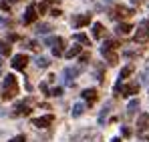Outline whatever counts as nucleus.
I'll return each instance as SVG.
<instances>
[{"mask_svg":"<svg viewBox=\"0 0 149 142\" xmlns=\"http://www.w3.org/2000/svg\"><path fill=\"white\" fill-rule=\"evenodd\" d=\"M107 2H113V0H107Z\"/></svg>","mask_w":149,"mask_h":142,"instance_id":"nucleus-39","label":"nucleus"},{"mask_svg":"<svg viewBox=\"0 0 149 142\" xmlns=\"http://www.w3.org/2000/svg\"><path fill=\"white\" fill-rule=\"evenodd\" d=\"M0 24H6V18H2V16H0Z\"/></svg>","mask_w":149,"mask_h":142,"instance_id":"nucleus-37","label":"nucleus"},{"mask_svg":"<svg viewBox=\"0 0 149 142\" xmlns=\"http://www.w3.org/2000/svg\"><path fill=\"white\" fill-rule=\"evenodd\" d=\"M81 60H83V62H85V60H89V54H83V56H79V62H81Z\"/></svg>","mask_w":149,"mask_h":142,"instance_id":"nucleus-34","label":"nucleus"},{"mask_svg":"<svg viewBox=\"0 0 149 142\" xmlns=\"http://www.w3.org/2000/svg\"><path fill=\"white\" fill-rule=\"evenodd\" d=\"M131 30H133V26H131V24H127V22H121L119 26H117V34H121V36L129 34Z\"/></svg>","mask_w":149,"mask_h":142,"instance_id":"nucleus-13","label":"nucleus"},{"mask_svg":"<svg viewBox=\"0 0 149 142\" xmlns=\"http://www.w3.org/2000/svg\"><path fill=\"white\" fill-rule=\"evenodd\" d=\"M111 142H121V138H119V136H115V138H111Z\"/></svg>","mask_w":149,"mask_h":142,"instance_id":"nucleus-35","label":"nucleus"},{"mask_svg":"<svg viewBox=\"0 0 149 142\" xmlns=\"http://www.w3.org/2000/svg\"><path fill=\"white\" fill-rule=\"evenodd\" d=\"M50 4H54V0H45V2H42V4L38 6V12H40V14H45V12L49 10V6H50Z\"/></svg>","mask_w":149,"mask_h":142,"instance_id":"nucleus-25","label":"nucleus"},{"mask_svg":"<svg viewBox=\"0 0 149 142\" xmlns=\"http://www.w3.org/2000/svg\"><path fill=\"white\" fill-rule=\"evenodd\" d=\"M117 46H119L117 40H105V44L101 46V52H105V50H115Z\"/></svg>","mask_w":149,"mask_h":142,"instance_id":"nucleus-21","label":"nucleus"},{"mask_svg":"<svg viewBox=\"0 0 149 142\" xmlns=\"http://www.w3.org/2000/svg\"><path fill=\"white\" fill-rule=\"evenodd\" d=\"M52 116H40V118H32V126H36V128H47V126H50L52 124Z\"/></svg>","mask_w":149,"mask_h":142,"instance_id":"nucleus-6","label":"nucleus"},{"mask_svg":"<svg viewBox=\"0 0 149 142\" xmlns=\"http://www.w3.org/2000/svg\"><path fill=\"white\" fill-rule=\"evenodd\" d=\"M63 94V88H54L52 92H50V96H61Z\"/></svg>","mask_w":149,"mask_h":142,"instance_id":"nucleus-30","label":"nucleus"},{"mask_svg":"<svg viewBox=\"0 0 149 142\" xmlns=\"http://www.w3.org/2000/svg\"><path fill=\"white\" fill-rule=\"evenodd\" d=\"M10 64H12V68H14V70H24L26 64H28V56H26V54H16V56L12 58V62H10Z\"/></svg>","mask_w":149,"mask_h":142,"instance_id":"nucleus-4","label":"nucleus"},{"mask_svg":"<svg viewBox=\"0 0 149 142\" xmlns=\"http://www.w3.org/2000/svg\"><path fill=\"white\" fill-rule=\"evenodd\" d=\"M103 34H105V26L101 22H95L93 24V36H95V38H101Z\"/></svg>","mask_w":149,"mask_h":142,"instance_id":"nucleus-14","label":"nucleus"},{"mask_svg":"<svg viewBox=\"0 0 149 142\" xmlns=\"http://www.w3.org/2000/svg\"><path fill=\"white\" fill-rule=\"evenodd\" d=\"M63 76H65V78H69V80H73V78L79 76V68H71V66H69V68H65V70H63Z\"/></svg>","mask_w":149,"mask_h":142,"instance_id":"nucleus-15","label":"nucleus"},{"mask_svg":"<svg viewBox=\"0 0 149 142\" xmlns=\"http://www.w3.org/2000/svg\"><path fill=\"white\" fill-rule=\"evenodd\" d=\"M34 20H36V6H28V8H26V12H24L22 22L30 24V22H34Z\"/></svg>","mask_w":149,"mask_h":142,"instance_id":"nucleus-10","label":"nucleus"},{"mask_svg":"<svg viewBox=\"0 0 149 142\" xmlns=\"http://www.w3.org/2000/svg\"><path fill=\"white\" fill-rule=\"evenodd\" d=\"M0 72H2V60H0Z\"/></svg>","mask_w":149,"mask_h":142,"instance_id":"nucleus-38","label":"nucleus"},{"mask_svg":"<svg viewBox=\"0 0 149 142\" xmlns=\"http://www.w3.org/2000/svg\"><path fill=\"white\" fill-rule=\"evenodd\" d=\"M89 22H91L89 14H83V16H77V18H74V26H87Z\"/></svg>","mask_w":149,"mask_h":142,"instance_id":"nucleus-18","label":"nucleus"},{"mask_svg":"<svg viewBox=\"0 0 149 142\" xmlns=\"http://www.w3.org/2000/svg\"><path fill=\"white\" fill-rule=\"evenodd\" d=\"M137 90H139V84H127L121 88V92L123 96H129V94H137Z\"/></svg>","mask_w":149,"mask_h":142,"instance_id":"nucleus-11","label":"nucleus"},{"mask_svg":"<svg viewBox=\"0 0 149 142\" xmlns=\"http://www.w3.org/2000/svg\"><path fill=\"white\" fill-rule=\"evenodd\" d=\"M133 14V8H127V6H115L113 12L109 14L111 18H129Z\"/></svg>","mask_w":149,"mask_h":142,"instance_id":"nucleus-3","label":"nucleus"},{"mask_svg":"<svg viewBox=\"0 0 149 142\" xmlns=\"http://www.w3.org/2000/svg\"><path fill=\"white\" fill-rule=\"evenodd\" d=\"M81 96H83V100H85L87 104H93V102L97 100V90H95V88H85V90L81 92Z\"/></svg>","mask_w":149,"mask_h":142,"instance_id":"nucleus-9","label":"nucleus"},{"mask_svg":"<svg viewBox=\"0 0 149 142\" xmlns=\"http://www.w3.org/2000/svg\"><path fill=\"white\" fill-rule=\"evenodd\" d=\"M131 72H133V66H125V68H121V72H119V80H117V82H123L127 76H131Z\"/></svg>","mask_w":149,"mask_h":142,"instance_id":"nucleus-19","label":"nucleus"},{"mask_svg":"<svg viewBox=\"0 0 149 142\" xmlns=\"http://www.w3.org/2000/svg\"><path fill=\"white\" fill-rule=\"evenodd\" d=\"M30 102L26 100V102H20V104H16V108H14V114L16 116H26V114H30Z\"/></svg>","mask_w":149,"mask_h":142,"instance_id":"nucleus-8","label":"nucleus"},{"mask_svg":"<svg viewBox=\"0 0 149 142\" xmlns=\"http://www.w3.org/2000/svg\"><path fill=\"white\" fill-rule=\"evenodd\" d=\"M133 40H135L137 44H145V42L149 40V30H147V28H143V26H141V28H139V30L135 32V36H133Z\"/></svg>","mask_w":149,"mask_h":142,"instance_id":"nucleus-5","label":"nucleus"},{"mask_svg":"<svg viewBox=\"0 0 149 142\" xmlns=\"http://www.w3.org/2000/svg\"><path fill=\"white\" fill-rule=\"evenodd\" d=\"M26 48H30V50H38V44L32 40V42H26Z\"/></svg>","mask_w":149,"mask_h":142,"instance_id":"nucleus-28","label":"nucleus"},{"mask_svg":"<svg viewBox=\"0 0 149 142\" xmlns=\"http://www.w3.org/2000/svg\"><path fill=\"white\" fill-rule=\"evenodd\" d=\"M137 110H139V100H137V98L129 100V104H127V112H129V114H135Z\"/></svg>","mask_w":149,"mask_h":142,"instance_id":"nucleus-17","label":"nucleus"},{"mask_svg":"<svg viewBox=\"0 0 149 142\" xmlns=\"http://www.w3.org/2000/svg\"><path fill=\"white\" fill-rule=\"evenodd\" d=\"M83 112H85V104H83V102H77V104L73 106V116H74V118H79Z\"/></svg>","mask_w":149,"mask_h":142,"instance_id":"nucleus-20","label":"nucleus"},{"mask_svg":"<svg viewBox=\"0 0 149 142\" xmlns=\"http://www.w3.org/2000/svg\"><path fill=\"white\" fill-rule=\"evenodd\" d=\"M36 32H38V34H47V32H50V26H47V24H40V26L36 28Z\"/></svg>","mask_w":149,"mask_h":142,"instance_id":"nucleus-27","label":"nucleus"},{"mask_svg":"<svg viewBox=\"0 0 149 142\" xmlns=\"http://www.w3.org/2000/svg\"><path fill=\"white\" fill-rule=\"evenodd\" d=\"M47 46H52L54 56H63V38L61 36H47Z\"/></svg>","mask_w":149,"mask_h":142,"instance_id":"nucleus-2","label":"nucleus"},{"mask_svg":"<svg viewBox=\"0 0 149 142\" xmlns=\"http://www.w3.org/2000/svg\"><path fill=\"white\" fill-rule=\"evenodd\" d=\"M40 90H42V92H47V90H49V84H47V82H42V84H40Z\"/></svg>","mask_w":149,"mask_h":142,"instance_id":"nucleus-32","label":"nucleus"},{"mask_svg":"<svg viewBox=\"0 0 149 142\" xmlns=\"http://www.w3.org/2000/svg\"><path fill=\"white\" fill-rule=\"evenodd\" d=\"M101 54L107 58V62H109V64H117V60H119V58H117V54H115V52H111V50H105V52H101Z\"/></svg>","mask_w":149,"mask_h":142,"instance_id":"nucleus-16","label":"nucleus"},{"mask_svg":"<svg viewBox=\"0 0 149 142\" xmlns=\"http://www.w3.org/2000/svg\"><path fill=\"white\" fill-rule=\"evenodd\" d=\"M0 54L2 56H8L10 54V44L8 42H0Z\"/></svg>","mask_w":149,"mask_h":142,"instance_id":"nucleus-26","label":"nucleus"},{"mask_svg":"<svg viewBox=\"0 0 149 142\" xmlns=\"http://www.w3.org/2000/svg\"><path fill=\"white\" fill-rule=\"evenodd\" d=\"M49 64H50L49 58H45V56H38V58H36V66H38V68H47Z\"/></svg>","mask_w":149,"mask_h":142,"instance_id":"nucleus-23","label":"nucleus"},{"mask_svg":"<svg viewBox=\"0 0 149 142\" xmlns=\"http://www.w3.org/2000/svg\"><path fill=\"white\" fill-rule=\"evenodd\" d=\"M50 14H52V16H61V10H58V8H54V10H52Z\"/></svg>","mask_w":149,"mask_h":142,"instance_id":"nucleus-33","label":"nucleus"},{"mask_svg":"<svg viewBox=\"0 0 149 142\" xmlns=\"http://www.w3.org/2000/svg\"><path fill=\"white\" fill-rule=\"evenodd\" d=\"M79 54H81V46H73V48H69V50L65 52L67 58H74V56H79Z\"/></svg>","mask_w":149,"mask_h":142,"instance_id":"nucleus-22","label":"nucleus"},{"mask_svg":"<svg viewBox=\"0 0 149 142\" xmlns=\"http://www.w3.org/2000/svg\"><path fill=\"white\" fill-rule=\"evenodd\" d=\"M10 142H26V138L22 136V134H20V136H14V138H12Z\"/></svg>","mask_w":149,"mask_h":142,"instance_id":"nucleus-29","label":"nucleus"},{"mask_svg":"<svg viewBox=\"0 0 149 142\" xmlns=\"http://www.w3.org/2000/svg\"><path fill=\"white\" fill-rule=\"evenodd\" d=\"M73 38L77 40V42H81V44H89V38H87L83 32H81V34H79V32H77V34H73Z\"/></svg>","mask_w":149,"mask_h":142,"instance_id":"nucleus-24","label":"nucleus"},{"mask_svg":"<svg viewBox=\"0 0 149 142\" xmlns=\"http://www.w3.org/2000/svg\"><path fill=\"white\" fill-rule=\"evenodd\" d=\"M137 126H139V132H141V130H147V128H149V114H141V116H139V122H137Z\"/></svg>","mask_w":149,"mask_h":142,"instance_id":"nucleus-12","label":"nucleus"},{"mask_svg":"<svg viewBox=\"0 0 149 142\" xmlns=\"http://www.w3.org/2000/svg\"><path fill=\"white\" fill-rule=\"evenodd\" d=\"M131 2H133V4H141L143 0H131Z\"/></svg>","mask_w":149,"mask_h":142,"instance_id":"nucleus-36","label":"nucleus"},{"mask_svg":"<svg viewBox=\"0 0 149 142\" xmlns=\"http://www.w3.org/2000/svg\"><path fill=\"white\" fill-rule=\"evenodd\" d=\"M18 94V82H16V76L14 74H8L4 76V82H2V98L4 100H10Z\"/></svg>","mask_w":149,"mask_h":142,"instance_id":"nucleus-1","label":"nucleus"},{"mask_svg":"<svg viewBox=\"0 0 149 142\" xmlns=\"http://www.w3.org/2000/svg\"><path fill=\"white\" fill-rule=\"evenodd\" d=\"M121 134H123V136H129V134H131V130H129L127 126H123V128H121Z\"/></svg>","mask_w":149,"mask_h":142,"instance_id":"nucleus-31","label":"nucleus"},{"mask_svg":"<svg viewBox=\"0 0 149 142\" xmlns=\"http://www.w3.org/2000/svg\"><path fill=\"white\" fill-rule=\"evenodd\" d=\"M111 106H113L111 102H105V104H103V108L99 110V118H97V122H99L101 126L107 122V116H109V112H111Z\"/></svg>","mask_w":149,"mask_h":142,"instance_id":"nucleus-7","label":"nucleus"}]
</instances>
